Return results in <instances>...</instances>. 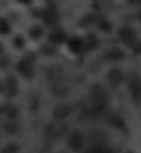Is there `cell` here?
Listing matches in <instances>:
<instances>
[{
  "mask_svg": "<svg viewBox=\"0 0 141 153\" xmlns=\"http://www.w3.org/2000/svg\"><path fill=\"white\" fill-rule=\"evenodd\" d=\"M119 33H121V37H122V39L124 42H129L131 39V37H133V32L129 29H123Z\"/></svg>",
  "mask_w": 141,
  "mask_h": 153,
  "instance_id": "cell-12",
  "label": "cell"
},
{
  "mask_svg": "<svg viewBox=\"0 0 141 153\" xmlns=\"http://www.w3.org/2000/svg\"><path fill=\"white\" fill-rule=\"evenodd\" d=\"M44 20L48 23V24H53V23H55L56 20H57V16H56V13L54 12V11H48L45 14H44Z\"/></svg>",
  "mask_w": 141,
  "mask_h": 153,
  "instance_id": "cell-9",
  "label": "cell"
},
{
  "mask_svg": "<svg viewBox=\"0 0 141 153\" xmlns=\"http://www.w3.org/2000/svg\"><path fill=\"white\" fill-rule=\"evenodd\" d=\"M122 79H123V75H122V73H121L119 71H112V72H110V74L108 75V81H109L110 85H112L114 87L117 86V85H119L121 81H122Z\"/></svg>",
  "mask_w": 141,
  "mask_h": 153,
  "instance_id": "cell-6",
  "label": "cell"
},
{
  "mask_svg": "<svg viewBox=\"0 0 141 153\" xmlns=\"http://www.w3.org/2000/svg\"><path fill=\"white\" fill-rule=\"evenodd\" d=\"M19 1H20V2H23V4H29L31 0H19Z\"/></svg>",
  "mask_w": 141,
  "mask_h": 153,
  "instance_id": "cell-16",
  "label": "cell"
},
{
  "mask_svg": "<svg viewBox=\"0 0 141 153\" xmlns=\"http://www.w3.org/2000/svg\"><path fill=\"white\" fill-rule=\"evenodd\" d=\"M17 152H18V146L14 143H10L0 151V153H17Z\"/></svg>",
  "mask_w": 141,
  "mask_h": 153,
  "instance_id": "cell-10",
  "label": "cell"
},
{
  "mask_svg": "<svg viewBox=\"0 0 141 153\" xmlns=\"http://www.w3.org/2000/svg\"><path fill=\"white\" fill-rule=\"evenodd\" d=\"M0 110H1V109H0Z\"/></svg>",
  "mask_w": 141,
  "mask_h": 153,
  "instance_id": "cell-17",
  "label": "cell"
},
{
  "mask_svg": "<svg viewBox=\"0 0 141 153\" xmlns=\"http://www.w3.org/2000/svg\"><path fill=\"white\" fill-rule=\"evenodd\" d=\"M42 33H43V31H42V29L38 27V26H35V27H32V29L30 30V35H31L33 38H38V37H41Z\"/></svg>",
  "mask_w": 141,
  "mask_h": 153,
  "instance_id": "cell-14",
  "label": "cell"
},
{
  "mask_svg": "<svg viewBox=\"0 0 141 153\" xmlns=\"http://www.w3.org/2000/svg\"><path fill=\"white\" fill-rule=\"evenodd\" d=\"M67 44H68L69 50L73 51V53H79V51L81 50V48H82V42H81L78 37H72V38L68 41Z\"/></svg>",
  "mask_w": 141,
  "mask_h": 153,
  "instance_id": "cell-7",
  "label": "cell"
},
{
  "mask_svg": "<svg viewBox=\"0 0 141 153\" xmlns=\"http://www.w3.org/2000/svg\"><path fill=\"white\" fill-rule=\"evenodd\" d=\"M17 69L18 72L24 75L25 78H31L33 75V67H32V63L27 60V59H24V60H20L17 65Z\"/></svg>",
  "mask_w": 141,
  "mask_h": 153,
  "instance_id": "cell-3",
  "label": "cell"
},
{
  "mask_svg": "<svg viewBox=\"0 0 141 153\" xmlns=\"http://www.w3.org/2000/svg\"><path fill=\"white\" fill-rule=\"evenodd\" d=\"M10 31V25L5 19H0V33H7Z\"/></svg>",
  "mask_w": 141,
  "mask_h": 153,
  "instance_id": "cell-13",
  "label": "cell"
},
{
  "mask_svg": "<svg viewBox=\"0 0 141 153\" xmlns=\"http://www.w3.org/2000/svg\"><path fill=\"white\" fill-rule=\"evenodd\" d=\"M49 39L51 42H54V43H61L65 39V33L62 31H60V30L54 31V32H51L49 35Z\"/></svg>",
  "mask_w": 141,
  "mask_h": 153,
  "instance_id": "cell-8",
  "label": "cell"
},
{
  "mask_svg": "<svg viewBox=\"0 0 141 153\" xmlns=\"http://www.w3.org/2000/svg\"><path fill=\"white\" fill-rule=\"evenodd\" d=\"M5 112H6L7 116H14L17 114V110L14 108H12V106H8V108L5 109Z\"/></svg>",
  "mask_w": 141,
  "mask_h": 153,
  "instance_id": "cell-15",
  "label": "cell"
},
{
  "mask_svg": "<svg viewBox=\"0 0 141 153\" xmlns=\"http://www.w3.org/2000/svg\"><path fill=\"white\" fill-rule=\"evenodd\" d=\"M67 143H68V147L74 151V152H79L82 146H84V137L81 135V133L79 131H73L68 139H67Z\"/></svg>",
  "mask_w": 141,
  "mask_h": 153,
  "instance_id": "cell-1",
  "label": "cell"
},
{
  "mask_svg": "<svg viewBox=\"0 0 141 153\" xmlns=\"http://www.w3.org/2000/svg\"><path fill=\"white\" fill-rule=\"evenodd\" d=\"M87 153H112V152L109 148H105L102 146H96V147H92L91 149H88Z\"/></svg>",
  "mask_w": 141,
  "mask_h": 153,
  "instance_id": "cell-11",
  "label": "cell"
},
{
  "mask_svg": "<svg viewBox=\"0 0 141 153\" xmlns=\"http://www.w3.org/2000/svg\"><path fill=\"white\" fill-rule=\"evenodd\" d=\"M70 112H72L70 105H68V104H61V105H57L55 108L53 115H54V118L55 120L61 121V120H65Z\"/></svg>",
  "mask_w": 141,
  "mask_h": 153,
  "instance_id": "cell-4",
  "label": "cell"
},
{
  "mask_svg": "<svg viewBox=\"0 0 141 153\" xmlns=\"http://www.w3.org/2000/svg\"><path fill=\"white\" fill-rule=\"evenodd\" d=\"M129 90L133 99L135 102H140L141 100V81L137 76L131 78V80L129 81Z\"/></svg>",
  "mask_w": 141,
  "mask_h": 153,
  "instance_id": "cell-2",
  "label": "cell"
},
{
  "mask_svg": "<svg viewBox=\"0 0 141 153\" xmlns=\"http://www.w3.org/2000/svg\"><path fill=\"white\" fill-rule=\"evenodd\" d=\"M4 91L6 92V94L8 97H13L17 91H18V87H17V81L12 76H8L6 80H5V84H4Z\"/></svg>",
  "mask_w": 141,
  "mask_h": 153,
  "instance_id": "cell-5",
  "label": "cell"
}]
</instances>
